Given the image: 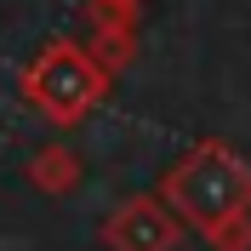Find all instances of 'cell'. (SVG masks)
<instances>
[{
  "label": "cell",
  "instance_id": "obj_1",
  "mask_svg": "<svg viewBox=\"0 0 251 251\" xmlns=\"http://www.w3.org/2000/svg\"><path fill=\"white\" fill-rule=\"evenodd\" d=\"M166 200L211 234L223 223L251 217V166L228 154L223 143H200L188 160H177L166 172Z\"/></svg>",
  "mask_w": 251,
  "mask_h": 251
},
{
  "label": "cell",
  "instance_id": "obj_2",
  "mask_svg": "<svg viewBox=\"0 0 251 251\" xmlns=\"http://www.w3.org/2000/svg\"><path fill=\"white\" fill-rule=\"evenodd\" d=\"M103 86H109L103 63H97L92 46H80V40H51L29 63V75H23V97L46 120H63V126L92 109L97 97H103Z\"/></svg>",
  "mask_w": 251,
  "mask_h": 251
},
{
  "label": "cell",
  "instance_id": "obj_3",
  "mask_svg": "<svg viewBox=\"0 0 251 251\" xmlns=\"http://www.w3.org/2000/svg\"><path fill=\"white\" fill-rule=\"evenodd\" d=\"M103 240H109V251H172L177 223L166 217L160 200H126L103 223Z\"/></svg>",
  "mask_w": 251,
  "mask_h": 251
},
{
  "label": "cell",
  "instance_id": "obj_4",
  "mask_svg": "<svg viewBox=\"0 0 251 251\" xmlns=\"http://www.w3.org/2000/svg\"><path fill=\"white\" fill-rule=\"evenodd\" d=\"M75 177H80V160H75V149H63V143H51L46 154L29 160V183L46 188V194H69Z\"/></svg>",
  "mask_w": 251,
  "mask_h": 251
},
{
  "label": "cell",
  "instance_id": "obj_5",
  "mask_svg": "<svg viewBox=\"0 0 251 251\" xmlns=\"http://www.w3.org/2000/svg\"><path fill=\"white\" fill-rule=\"evenodd\" d=\"M137 6L143 0H92V17L97 23H137Z\"/></svg>",
  "mask_w": 251,
  "mask_h": 251
}]
</instances>
